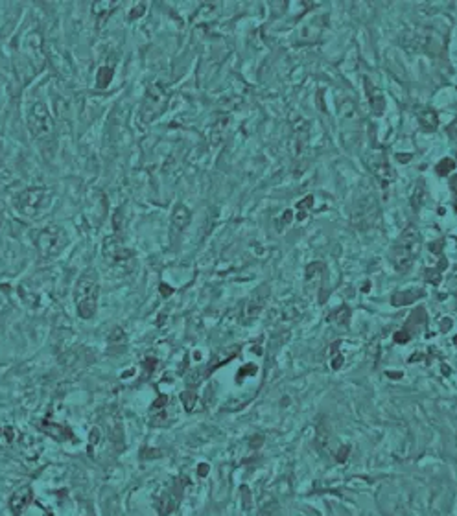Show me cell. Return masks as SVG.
<instances>
[{"instance_id":"obj_1","label":"cell","mask_w":457,"mask_h":516,"mask_svg":"<svg viewBox=\"0 0 457 516\" xmlns=\"http://www.w3.org/2000/svg\"><path fill=\"white\" fill-rule=\"evenodd\" d=\"M418 251H420V233H418V229L415 225H407L400 233L398 240L393 244L391 253H389V258H391L394 271H409L413 262L417 260Z\"/></svg>"},{"instance_id":"obj_2","label":"cell","mask_w":457,"mask_h":516,"mask_svg":"<svg viewBox=\"0 0 457 516\" xmlns=\"http://www.w3.org/2000/svg\"><path fill=\"white\" fill-rule=\"evenodd\" d=\"M98 293H100V284L98 275L94 269H89L80 277L74 289V301L78 306V313L83 319H91L96 312Z\"/></svg>"},{"instance_id":"obj_3","label":"cell","mask_w":457,"mask_h":516,"mask_svg":"<svg viewBox=\"0 0 457 516\" xmlns=\"http://www.w3.org/2000/svg\"><path fill=\"white\" fill-rule=\"evenodd\" d=\"M166 103H168V92L160 83H153L149 85L144 96L142 107H140V120L144 124L153 122L155 118H159L160 114L164 113Z\"/></svg>"},{"instance_id":"obj_4","label":"cell","mask_w":457,"mask_h":516,"mask_svg":"<svg viewBox=\"0 0 457 516\" xmlns=\"http://www.w3.org/2000/svg\"><path fill=\"white\" fill-rule=\"evenodd\" d=\"M402 43L406 48H413L415 52H426V54H435V48L440 50L444 43L439 35L431 30H407L402 35Z\"/></svg>"},{"instance_id":"obj_5","label":"cell","mask_w":457,"mask_h":516,"mask_svg":"<svg viewBox=\"0 0 457 516\" xmlns=\"http://www.w3.org/2000/svg\"><path fill=\"white\" fill-rule=\"evenodd\" d=\"M367 168L371 170V174L378 179L380 187L383 190H387L391 185L394 183V170L393 166L389 164L387 155L382 153V151H376L372 153L369 159H367Z\"/></svg>"},{"instance_id":"obj_6","label":"cell","mask_w":457,"mask_h":516,"mask_svg":"<svg viewBox=\"0 0 457 516\" xmlns=\"http://www.w3.org/2000/svg\"><path fill=\"white\" fill-rule=\"evenodd\" d=\"M378 207L376 201L371 194L363 196L354 203V210H352V223H356L358 227H369L372 225V221L376 218Z\"/></svg>"},{"instance_id":"obj_7","label":"cell","mask_w":457,"mask_h":516,"mask_svg":"<svg viewBox=\"0 0 457 516\" xmlns=\"http://www.w3.org/2000/svg\"><path fill=\"white\" fill-rule=\"evenodd\" d=\"M266 293H268V289L266 288L258 289L257 293L251 295V299H249V301L244 302V306H242V310H240L242 323L244 324L251 323V321H255V319L262 313L264 306H266V299H268V295Z\"/></svg>"},{"instance_id":"obj_8","label":"cell","mask_w":457,"mask_h":516,"mask_svg":"<svg viewBox=\"0 0 457 516\" xmlns=\"http://www.w3.org/2000/svg\"><path fill=\"white\" fill-rule=\"evenodd\" d=\"M105 255L114 266L118 264H129L135 258V253L129 251L118 238H109L105 242Z\"/></svg>"},{"instance_id":"obj_9","label":"cell","mask_w":457,"mask_h":516,"mask_svg":"<svg viewBox=\"0 0 457 516\" xmlns=\"http://www.w3.org/2000/svg\"><path fill=\"white\" fill-rule=\"evenodd\" d=\"M190 220H192V212L188 210V207L183 203H177L173 207V212H171V221H170V234L171 240H175L179 234L183 233L184 229L190 225Z\"/></svg>"},{"instance_id":"obj_10","label":"cell","mask_w":457,"mask_h":516,"mask_svg":"<svg viewBox=\"0 0 457 516\" xmlns=\"http://www.w3.org/2000/svg\"><path fill=\"white\" fill-rule=\"evenodd\" d=\"M326 267L323 262H312L304 271V288L306 291H321L323 280H325Z\"/></svg>"},{"instance_id":"obj_11","label":"cell","mask_w":457,"mask_h":516,"mask_svg":"<svg viewBox=\"0 0 457 516\" xmlns=\"http://www.w3.org/2000/svg\"><path fill=\"white\" fill-rule=\"evenodd\" d=\"M323 23H325V19L317 17L315 21H312V23L303 24V26L297 30V35H295V43H299V45H312V43H315V41L321 37V32H323Z\"/></svg>"},{"instance_id":"obj_12","label":"cell","mask_w":457,"mask_h":516,"mask_svg":"<svg viewBox=\"0 0 457 516\" xmlns=\"http://www.w3.org/2000/svg\"><path fill=\"white\" fill-rule=\"evenodd\" d=\"M34 499V494H32V488L30 487H21L19 490H15L12 498H10V509L15 516H21L24 512V509L32 503Z\"/></svg>"},{"instance_id":"obj_13","label":"cell","mask_w":457,"mask_h":516,"mask_svg":"<svg viewBox=\"0 0 457 516\" xmlns=\"http://www.w3.org/2000/svg\"><path fill=\"white\" fill-rule=\"evenodd\" d=\"M365 92H367V98H369V105H371L372 113L382 114L383 111H385V98H383L382 91L376 89L371 81L365 80Z\"/></svg>"},{"instance_id":"obj_14","label":"cell","mask_w":457,"mask_h":516,"mask_svg":"<svg viewBox=\"0 0 457 516\" xmlns=\"http://www.w3.org/2000/svg\"><path fill=\"white\" fill-rule=\"evenodd\" d=\"M424 295V289H407V291H402V293H394L391 302L394 306H406V304H411V302L418 301Z\"/></svg>"},{"instance_id":"obj_15","label":"cell","mask_w":457,"mask_h":516,"mask_svg":"<svg viewBox=\"0 0 457 516\" xmlns=\"http://www.w3.org/2000/svg\"><path fill=\"white\" fill-rule=\"evenodd\" d=\"M418 122L422 124V127L426 129H435L439 125V120H437V114L431 109H422L418 111Z\"/></svg>"},{"instance_id":"obj_16","label":"cell","mask_w":457,"mask_h":516,"mask_svg":"<svg viewBox=\"0 0 457 516\" xmlns=\"http://www.w3.org/2000/svg\"><path fill=\"white\" fill-rule=\"evenodd\" d=\"M350 319V310L347 306H341V308H336L334 312L328 315V321L330 323H336V324H347Z\"/></svg>"},{"instance_id":"obj_17","label":"cell","mask_w":457,"mask_h":516,"mask_svg":"<svg viewBox=\"0 0 457 516\" xmlns=\"http://www.w3.org/2000/svg\"><path fill=\"white\" fill-rule=\"evenodd\" d=\"M111 80H113V68L111 67H102L98 70V76H96L98 89H107Z\"/></svg>"},{"instance_id":"obj_18","label":"cell","mask_w":457,"mask_h":516,"mask_svg":"<svg viewBox=\"0 0 457 516\" xmlns=\"http://www.w3.org/2000/svg\"><path fill=\"white\" fill-rule=\"evenodd\" d=\"M453 168H455V162H453V159L446 157V159H442L439 164L435 166V171H437L440 177H446V176H450L451 171H453Z\"/></svg>"},{"instance_id":"obj_19","label":"cell","mask_w":457,"mask_h":516,"mask_svg":"<svg viewBox=\"0 0 457 516\" xmlns=\"http://www.w3.org/2000/svg\"><path fill=\"white\" fill-rule=\"evenodd\" d=\"M54 428H56V430H52L50 426L45 424V426H43V431H46L48 435L56 437V439H69V437H72V433H70L67 428H63V426H56V424H54Z\"/></svg>"},{"instance_id":"obj_20","label":"cell","mask_w":457,"mask_h":516,"mask_svg":"<svg viewBox=\"0 0 457 516\" xmlns=\"http://www.w3.org/2000/svg\"><path fill=\"white\" fill-rule=\"evenodd\" d=\"M312 203H314V198H312V196H306L303 201H299V203H297V207H295V209H297V212H299V214H297V220L299 221H303L304 218H306V214H308V210H310V207H312Z\"/></svg>"},{"instance_id":"obj_21","label":"cell","mask_w":457,"mask_h":516,"mask_svg":"<svg viewBox=\"0 0 457 516\" xmlns=\"http://www.w3.org/2000/svg\"><path fill=\"white\" fill-rule=\"evenodd\" d=\"M181 400H183V404H184V409L186 411H192V408L195 406V395L192 391H184L183 395H181Z\"/></svg>"},{"instance_id":"obj_22","label":"cell","mask_w":457,"mask_h":516,"mask_svg":"<svg viewBox=\"0 0 457 516\" xmlns=\"http://www.w3.org/2000/svg\"><path fill=\"white\" fill-rule=\"evenodd\" d=\"M144 12V4H140V6L135 10V12H131V19H137V17H140V13Z\"/></svg>"}]
</instances>
